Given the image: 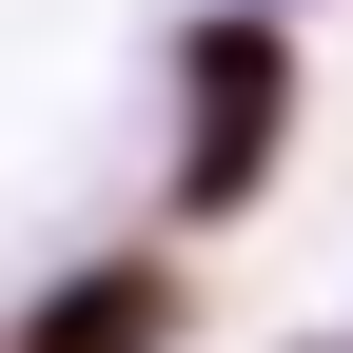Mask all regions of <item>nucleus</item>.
<instances>
[{"label": "nucleus", "mask_w": 353, "mask_h": 353, "mask_svg": "<svg viewBox=\"0 0 353 353\" xmlns=\"http://www.w3.org/2000/svg\"><path fill=\"white\" fill-rule=\"evenodd\" d=\"M176 99H196V138H176V216H236L255 176H275V118H294V39L236 0V20H196V39H176Z\"/></svg>", "instance_id": "1"}, {"label": "nucleus", "mask_w": 353, "mask_h": 353, "mask_svg": "<svg viewBox=\"0 0 353 353\" xmlns=\"http://www.w3.org/2000/svg\"><path fill=\"white\" fill-rule=\"evenodd\" d=\"M176 314H196L176 255H79V275L20 314V353H176Z\"/></svg>", "instance_id": "2"}]
</instances>
